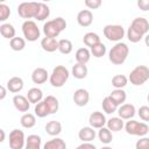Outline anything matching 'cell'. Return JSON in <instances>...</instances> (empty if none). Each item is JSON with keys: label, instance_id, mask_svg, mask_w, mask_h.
<instances>
[{"label": "cell", "instance_id": "1", "mask_svg": "<svg viewBox=\"0 0 149 149\" xmlns=\"http://www.w3.org/2000/svg\"><path fill=\"white\" fill-rule=\"evenodd\" d=\"M129 54V48L123 42H116L114 47L108 52V59L114 65H121L126 62Z\"/></svg>", "mask_w": 149, "mask_h": 149}, {"label": "cell", "instance_id": "2", "mask_svg": "<svg viewBox=\"0 0 149 149\" xmlns=\"http://www.w3.org/2000/svg\"><path fill=\"white\" fill-rule=\"evenodd\" d=\"M65 28H66V21L63 17L58 16L54 20L47 21L43 24V33L48 37H55L56 38Z\"/></svg>", "mask_w": 149, "mask_h": 149}, {"label": "cell", "instance_id": "3", "mask_svg": "<svg viewBox=\"0 0 149 149\" xmlns=\"http://www.w3.org/2000/svg\"><path fill=\"white\" fill-rule=\"evenodd\" d=\"M69 77H70L69 70L63 65H57L56 68H54L49 77V81L54 87H62L68 81Z\"/></svg>", "mask_w": 149, "mask_h": 149}, {"label": "cell", "instance_id": "4", "mask_svg": "<svg viewBox=\"0 0 149 149\" xmlns=\"http://www.w3.org/2000/svg\"><path fill=\"white\" fill-rule=\"evenodd\" d=\"M149 79V69L146 65H137L135 66L128 77V80L134 86H141Z\"/></svg>", "mask_w": 149, "mask_h": 149}, {"label": "cell", "instance_id": "5", "mask_svg": "<svg viewBox=\"0 0 149 149\" xmlns=\"http://www.w3.org/2000/svg\"><path fill=\"white\" fill-rule=\"evenodd\" d=\"M125 130L127 134L129 135H134V136H146L149 132V127L146 122H139L135 120L129 119V121L126 122V125H123Z\"/></svg>", "mask_w": 149, "mask_h": 149}, {"label": "cell", "instance_id": "6", "mask_svg": "<svg viewBox=\"0 0 149 149\" xmlns=\"http://www.w3.org/2000/svg\"><path fill=\"white\" fill-rule=\"evenodd\" d=\"M104 36L111 42H120L125 36V29L120 24H107L102 29Z\"/></svg>", "mask_w": 149, "mask_h": 149}, {"label": "cell", "instance_id": "7", "mask_svg": "<svg viewBox=\"0 0 149 149\" xmlns=\"http://www.w3.org/2000/svg\"><path fill=\"white\" fill-rule=\"evenodd\" d=\"M22 33H23L24 38L27 41H29V42L37 41V38L41 35V31H40L37 24L34 21H31V20H27V21L23 22V24H22Z\"/></svg>", "mask_w": 149, "mask_h": 149}, {"label": "cell", "instance_id": "8", "mask_svg": "<svg viewBox=\"0 0 149 149\" xmlns=\"http://www.w3.org/2000/svg\"><path fill=\"white\" fill-rule=\"evenodd\" d=\"M36 10H37V2H35V1L21 2L17 6V14L22 19H33V17H35Z\"/></svg>", "mask_w": 149, "mask_h": 149}, {"label": "cell", "instance_id": "9", "mask_svg": "<svg viewBox=\"0 0 149 149\" xmlns=\"http://www.w3.org/2000/svg\"><path fill=\"white\" fill-rule=\"evenodd\" d=\"M24 133L20 129H13L9 133V147L12 149H22L24 147Z\"/></svg>", "mask_w": 149, "mask_h": 149}, {"label": "cell", "instance_id": "10", "mask_svg": "<svg viewBox=\"0 0 149 149\" xmlns=\"http://www.w3.org/2000/svg\"><path fill=\"white\" fill-rule=\"evenodd\" d=\"M106 121L107 120H106L105 114H102L101 112H98V111L91 113V115L88 118V123L94 129H99V128L104 127L106 125Z\"/></svg>", "mask_w": 149, "mask_h": 149}, {"label": "cell", "instance_id": "11", "mask_svg": "<svg viewBox=\"0 0 149 149\" xmlns=\"http://www.w3.org/2000/svg\"><path fill=\"white\" fill-rule=\"evenodd\" d=\"M90 100V93L85 88H78L74 91L73 93V102L79 106V107H84L87 105Z\"/></svg>", "mask_w": 149, "mask_h": 149}, {"label": "cell", "instance_id": "12", "mask_svg": "<svg viewBox=\"0 0 149 149\" xmlns=\"http://www.w3.org/2000/svg\"><path fill=\"white\" fill-rule=\"evenodd\" d=\"M120 107H118V114H119V118H121L122 120H129V119H133L134 115H135V107L134 105L132 104H121L119 105Z\"/></svg>", "mask_w": 149, "mask_h": 149}, {"label": "cell", "instance_id": "13", "mask_svg": "<svg viewBox=\"0 0 149 149\" xmlns=\"http://www.w3.org/2000/svg\"><path fill=\"white\" fill-rule=\"evenodd\" d=\"M130 27L134 30H136L137 33L142 34L143 36L149 31V22L144 17H136V19H134L132 21V23H130Z\"/></svg>", "mask_w": 149, "mask_h": 149}, {"label": "cell", "instance_id": "14", "mask_svg": "<svg viewBox=\"0 0 149 149\" xmlns=\"http://www.w3.org/2000/svg\"><path fill=\"white\" fill-rule=\"evenodd\" d=\"M13 105H14V107L19 112H23V113L28 112V109L30 107V102L27 99V97L21 95V94L14 95V98H13Z\"/></svg>", "mask_w": 149, "mask_h": 149}, {"label": "cell", "instance_id": "15", "mask_svg": "<svg viewBox=\"0 0 149 149\" xmlns=\"http://www.w3.org/2000/svg\"><path fill=\"white\" fill-rule=\"evenodd\" d=\"M77 22L81 27H88L93 22V14L90 9H83L77 14Z\"/></svg>", "mask_w": 149, "mask_h": 149}, {"label": "cell", "instance_id": "16", "mask_svg": "<svg viewBox=\"0 0 149 149\" xmlns=\"http://www.w3.org/2000/svg\"><path fill=\"white\" fill-rule=\"evenodd\" d=\"M49 74L44 68H36L31 73V80L34 84H43L48 80Z\"/></svg>", "mask_w": 149, "mask_h": 149}, {"label": "cell", "instance_id": "17", "mask_svg": "<svg viewBox=\"0 0 149 149\" xmlns=\"http://www.w3.org/2000/svg\"><path fill=\"white\" fill-rule=\"evenodd\" d=\"M23 86H24V83L20 77H12L7 81V90L12 93H19L20 91H22Z\"/></svg>", "mask_w": 149, "mask_h": 149}, {"label": "cell", "instance_id": "18", "mask_svg": "<svg viewBox=\"0 0 149 149\" xmlns=\"http://www.w3.org/2000/svg\"><path fill=\"white\" fill-rule=\"evenodd\" d=\"M41 47L47 52H54L58 49V41L55 37H48L45 36L41 41Z\"/></svg>", "mask_w": 149, "mask_h": 149}, {"label": "cell", "instance_id": "19", "mask_svg": "<svg viewBox=\"0 0 149 149\" xmlns=\"http://www.w3.org/2000/svg\"><path fill=\"white\" fill-rule=\"evenodd\" d=\"M95 135H97L95 134V130L91 126L90 127H83L78 132V137L83 142H91V141H93L94 137H95Z\"/></svg>", "mask_w": 149, "mask_h": 149}, {"label": "cell", "instance_id": "20", "mask_svg": "<svg viewBox=\"0 0 149 149\" xmlns=\"http://www.w3.org/2000/svg\"><path fill=\"white\" fill-rule=\"evenodd\" d=\"M50 15V8L47 3L44 2H37V10L35 14V17L37 21H43L45 19H48Z\"/></svg>", "mask_w": 149, "mask_h": 149}, {"label": "cell", "instance_id": "21", "mask_svg": "<svg viewBox=\"0 0 149 149\" xmlns=\"http://www.w3.org/2000/svg\"><path fill=\"white\" fill-rule=\"evenodd\" d=\"M45 132L51 136H57L62 133V123L59 121L51 120L45 125Z\"/></svg>", "mask_w": 149, "mask_h": 149}, {"label": "cell", "instance_id": "22", "mask_svg": "<svg viewBox=\"0 0 149 149\" xmlns=\"http://www.w3.org/2000/svg\"><path fill=\"white\" fill-rule=\"evenodd\" d=\"M27 99L30 104H37L43 99V92L38 87H31L27 93Z\"/></svg>", "mask_w": 149, "mask_h": 149}, {"label": "cell", "instance_id": "23", "mask_svg": "<svg viewBox=\"0 0 149 149\" xmlns=\"http://www.w3.org/2000/svg\"><path fill=\"white\" fill-rule=\"evenodd\" d=\"M41 142H42L41 136H38L36 134H31V135H28V137L26 139L24 147L27 149H40Z\"/></svg>", "mask_w": 149, "mask_h": 149}, {"label": "cell", "instance_id": "24", "mask_svg": "<svg viewBox=\"0 0 149 149\" xmlns=\"http://www.w3.org/2000/svg\"><path fill=\"white\" fill-rule=\"evenodd\" d=\"M106 125H107V128L111 130V132H120L122 128H123V120L119 116H114V118H111L109 120L106 121Z\"/></svg>", "mask_w": 149, "mask_h": 149}, {"label": "cell", "instance_id": "25", "mask_svg": "<svg viewBox=\"0 0 149 149\" xmlns=\"http://www.w3.org/2000/svg\"><path fill=\"white\" fill-rule=\"evenodd\" d=\"M72 76L76 79H84L87 76V66L86 64L77 63L72 66Z\"/></svg>", "mask_w": 149, "mask_h": 149}, {"label": "cell", "instance_id": "26", "mask_svg": "<svg viewBox=\"0 0 149 149\" xmlns=\"http://www.w3.org/2000/svg\"><path fill=\"white\" fill-rule=\"evenodd\" d=\"M109 98L119 106V105H121V104H123V102L126 101L127 94H126V92H125L122 88H115V90H113V91L111 92Z\"/></svg>", "mask_w": 149, "mask_h": 149}, {"label": "cell", "instance_id": "27", "mask_svg": "<svg viewBox=\"0 0 149 149\" xmlns=\"http://www.w3.org/2000/svg\"><path fill=\"white\" fill-rule=\"evenodd\" d=\"M76 61L77 63H80V64H86L90 58H91V52L87 48H79L77 51H76Z\"/></svg>", "mask_w": 149, "mask_h": 149}, {"label": "cell", "instance_id": "28", "mask_svg": "<svg viewBox=\"0 0 149 149\" xmlns=\"http://www.w3.org/2000/svg\"><path fill=\"white\" fill-rule=\"evenodd\" d=\"M98 137L100 140V142L102 144H109L113 140V135H112V132L107 128V127H101L99 128V132H98Z\"/></svg>", "mask_w": 149, "mask_h": 149}, {"label": "cell", "instance_id": "29", "mask_svg": "<svg viewBox=\"0 0 149 149\" xmlns=\"http://www.w3.org/2000/svg\"><path fill=\"white\" fill-rule=\"evenodd\" d=\"M101 106H102V109H104V112H105L106 114H113L114 112H116V109H118V107H119V106L109 98V95L104 98V100H102V102H101Z\"/></svg>", "mask_w": 149, "mask_h": 149}, {"label": "cell", "instance_id": "30", "mask_svg": "<svg viewBox=\"0 0 149 149\" xmlns=\"http://www.w3.org/2000/svg\"><path fill=\"white\" fill-rule=\"evenodd\" d=\"M20 123H21V126H22L23 128H28V129H29V128H33V127L36 125V118H35L34 114L26 112V113L21 116Z\"/></svg>", "mask_w": 149, "mask_h": 149}, {"label": "cell", "instance_id": "31", "mask_svg": "<svg viewBox=\"0 0 149 149\" xmlns=\"http://www.w3.org/2000/svg\"><path fill=\"white\" fill-rule=\"evenodd\" d=\"M34 112H35V115L38 116V118H45L47 115L50 114V111H49V108H48V106H47L44 100H41L37 104H35Z\"/></svg>", "mask_w": 149, "mask_h": 149}, {"label": "cell", "instance_id": "32", "mask_svg": "<svg viewBox=\"0 0 149 149\" xmlns=\"http://www.w3.org/2000/svg\"><path fill=\"white\" fill-rule=\"evenodd\" d=\"M43 148L44 149H65L66 148V143L62 139L55 137V139L45 142L44 146H43Z\"/></svg>", "mask_w": 149, "mask_h": 149}, {"label": "cell", "instance_id": "33", "mask_svg": "<svg viewBox=\"0 0 149 149\" xmlns=\"http://www.w3.org/2000/svg\"><path fill=\"white\" fill-rule=\"evenodd\" d=\"M0 34L2 35V37L10 40L15 36V28L10 23H2L0 26Z\"/></svg>", "mask_w": 149, "mask_h": 149}, {"label": "cell", "instance_id": "34", "mask_svg": "<svg viewBox=\"0 0 149 149\" xmlns=\"http://www.w3.org/2000/svg\"><path fill=\"white\" fill-rule=\"evenodd\" d=\"M43 100L45 101V104H47V106H48V108L50 111V114H55L58 111L59 102H58V100H57L56 97H54V95H47Z\"/></svg>", "mask_w": 149, "mask_h": 149}, {"label": "cell", "instance_id": "35", "mask_svg": "<svg viewBox=\"0 0 149 149\" xmlns=\"http://www.w3.org/2000/svg\"><path fill=\"white\" fill-rule=\"evenodd\" d=\"M72 48H73V45H72V43H71L70 40H68V38H62V40L58 41V49H57V50H58L61 54L69 55V54L72 51Z\"/></svg>", "mask_w": 149, "mask_h": 149}, {"label": "cell", "instance_id": "36", "mask_svg": "<svg viewBox=\"0 0 149 149\" xmlns=\"http://www.w3.org/2000/svg\"><path fill=\"white\" fill-rule=\"evenodd\" d=\"M9 47H10V49L14 50V51H21V50H23L24 47H26V41H24V38H22V37H16V36H14V37L10 38V41H9Z\"/></svg>", "mask_w": 149, "mask_h": 149}, {"label": "cell", "instance_id": "37", "mask_svg": "<svg viewBox=\"0 0 149 149\" xmlns=\"http://www.w3.org/2000/svg\"><path fill=\"white\" fill-rule=\"evenodd\" d=\"M95 58H100L102 56H105L106 54V45L102 42H98L94 45L91 47V51H90Z\"/></svg>", "mask_w": 149, "mask_h": 149}, {"label": "cell", "instance_id": "38", "mask_svg": "<svg viewBox=\"0 0 149 149\" xmlns=\"http://www.w3.org/2000/svg\"><path fill=\"white\" fill-rule=\"evenodd\" d=\"M83 42H84V44L86 45V47H92V45H94L95 43H98V42H100V37H99V35L98 34H95V33H86L85 35H84V37H83Z\"/></svg>", "mask_w": 149, "mask_h": 149}, {"label": "cell", "instance_id": "39", "mask_svg": "<svg viewBox=\"0 0 149 149\" xmlns=\"http://www.w3.org/2000/svg\"><path fill=\"white\" fill-rule=\"evenodd\" d=\"M128 83V78L123 74H115L112 78V85L114 88H123Z\"/></svg>", "mask_w": 149, "mask_h": 149}, {"label": "cell", "instance_id": "40", "mask_svg": "<svg viewBox=\"0 0 149 149\" xmlns=\"http://www.w3.org/2000/svg\"><path fill=\"white\" fill-rule=\"evenodd\" d=\"M127 38H128L132 43H137V42H140V41L143 38V35L140 34V33H137L136 30H134V29L129 26V28H128V30H127Z\"/></svg>", "mask_w": 149, "mask_h": 149}, {"label": "cell", "instance_id": "41", "mask_svg": "<svg viewBox=\"0 0 149 149\" xmlns=\"http://www.w3.org/2000/svg\"><path fill=\"white\" fill-rule=\"evenodd\" d=\"M10 15V8L3 2H0V22H5Z\"/></svg>", "mask_w": 149, "mask_h": 149}, {"label": "cell", "instance_id": "42", "mask_svg": "<svg viewBox=\"0 0 149 149\" xmlns=\"http://www.w3.org/2000/svg\"><path fill=\"white\" fill-rule=\"evenodd\" d=\"M140 119H142L143 121H149V107L148 106H141L139 108V112H137Z\"/></svg>", "mask_w": 149, "mask_h": 149}, {"label": "cell", "instance_id": "43", "mask_svg": "<svg viewBox=\"0 0 149 149\" xmlns=\"http://www.w3.org/2000/svg\"><path fill=\"white\" fill-rule=\"evenodd\" d=\"M85 2V6L90 9H97L101 6L102 3V0H84Z\"/></svg>", "mask_w": 149, "mask_h": 149}, {"label": "cell", "instance_id": "44", "mask_svg": "<svg viewBox=\"0 0 149 149\" xmlns=\"http://www.w3.org/2000/svg\"><path fill=\"white\" fill-rule=\"evenodd\" d=\"M136 149H148L149 148V139L146 136H142V139H140L136 144H135Z\"/></svg>", "mask_w": 149, "mask_h": 149}, {"label": "cell", "instance_id": "45", "mask_svg": "<svg viewBox=\"0 0 149 149\" xmlns=\"http://www.w3.org/2000/svg\"><path fill=\"white\" fill-rule=\"evenodd\" d=\"M137 7L141 10L147 12L149 9V0H137Z\"/></svg>", "mask_w": 149, "mask_h": 149}, {"label": "cell", "instance_id": "46", "mask_svg": "<svg viewBox=\"0 0 149 149\" xmlns=\"http://www.w3.org/2000/svg\"><path fill=\"white\" fill-rule=\"evenodd\" d=\"M77 148L78 149H95V146L93 143H91V142H83Z\"/></svg>", "mask_w": 149, "mask_h": 149}, {"label": "cell", "instance_id": "47", "mask_svg": "<svg viewBox=\"0 0 149 149\" xmlns=\"http://www.w3.org/2000/svg\"><path fill=\"white\" fill-rule=\"evenodd\" d=\"M6 95H7V88H6L5 86L0 85V100L5 99V98H6Z\"/></svg>", "mask_w": 149, "mask_h": 149}, {"label": "cell", "instance_id": "48", "mask_svg": "<svg viewBox=\"0 0 149 149\" xmlns=\"http://www.w3.org/2000/svg\"><path fill=\"white\" fill-rule=\"evenodd\" d=\"M5 139H6V133H5L3 129L0 128V143H2L5 141Z\"/></svg>", "mask_w": 149, "mask_h": 149}, {"label": "cell", "instance_id": "49", "mask_svg": "<svg viewBox=\"0 0 149 149\" xmlns=\"http://www.w3.org/2000/svg\"><path fill=\"white\" fill-rule=\"evenodd\" d=\"M43 2H48V1H51V0H42Z\"/></svg>", "mask_w": 149, "mask_h": 149}, {"label": "cell", "instance_id": "50", "mask_svg": "<svg viewBox=\"0 0 149 149\" xmlns=\"http://www.w3.org/2000/svg\"><path fill=\"white\" fill-rule=\"evenodd\" d=\"M5 1H7V0H0V2H5Z\"/></svg>", "mask_w": 149, "mask_h": 149}]
</instances>
